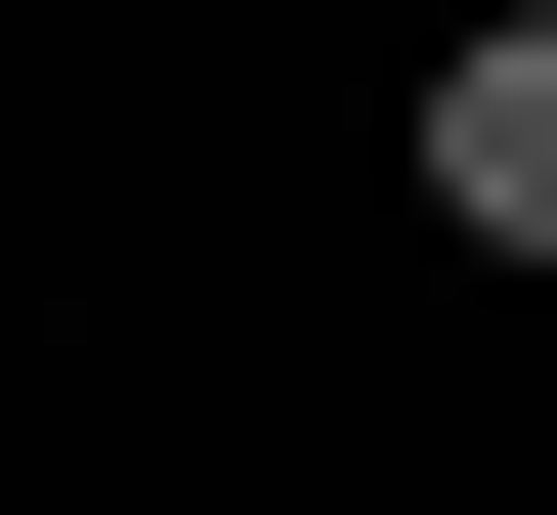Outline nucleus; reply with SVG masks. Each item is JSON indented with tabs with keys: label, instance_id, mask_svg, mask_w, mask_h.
Returning a JSON list of instances; mask_svg holds the SVG:
<instances>
[{
	"label": "nucleus",
	"instance_id": "obj_2",
	"mask_svg": "<svg viewBox=\"0 0 557 515\" xmlns=\"http://www.w3.org/2000/svg\"><path fill=\"white\" fill-rule=\"evenodd\" d=\"M472 44H557V0H472Z\"/></svg>",
	"mask_w": 557,
	"mask_h": 515
},
{
	"label": "nucleus",
	"instance_id": "obj_1",
	"mask_svg": "<svg viewBox=\"0 0 557 515\" xmlns=\"http://www.w3.org/2000/svg\"><path fill=\"white\" fill-rule=\"evenodd\" d=\"M386 172H429V258H557V44H429Z\"/></svg>",
	"mask_w": 557,
	"mask_h": 515
}]
</instances>
